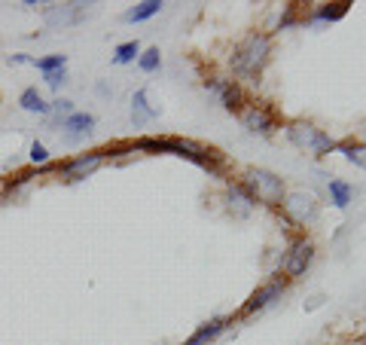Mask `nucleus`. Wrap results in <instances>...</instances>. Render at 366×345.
Masks as SVG:
<instances>
[{
    "instance_id": "1",
    "label": "nucleus",
    "mask_w": 366,
    "mask_h": 345,
    "mask_svg": "<svg viewBox=\"0 0 366 345\" xmlns=\"http://www.w3.org/2000/svg\"><path fill=\"white\" fill-rule=\"evenodd\" d=\"M129 150L135 153H171V156H180V159H189L195 162L199 168L223 178V153L211 150V147H202V144H193V140H183V138H140L135 144H129Z\"/></svg>"
},
{
    "instance_id": "2",
    "label": "nucleus",
    "mask_w": 366,
    "mask_h": 345,
    "mask_svg": "<svg viewBox=\"0 0 366 345\" xmlns=\"http://www.w3.org/2000/svg\"><path fill=\"white\" fill-rule=\"evenodd\" d=\"M272 55V37L269 34H259V31H250L248 37L241 40L235 49H232V59L229 65L235 74H244V76H257L259 70L266 67Z\"/></svg>"
},
{
    "instance_id": "3",
    "label": "nucleus",
    "mask_w": 366,
    "mask_h": 345,
    "mask_svg": "<svg viewBox=\"0 0 366 345\" xmlns=\"http://www.w3.org/2000/svg\"><path fill=\"white\" fill-rule=\"evenodd\" d=\"M244 189H248V196L253 202H263V205H284V180L278 178L274 171H266V168H250L248 174H244Z\"/></svg>"
},
{
    "instance_id": "4",
    "label": "nucleus",
    "mask_w": 366,
    "mask_h": 345,
    "mask_svg": "<svg viewBox=\"0 0 366 345\" xmlns=\"http://www.w3.org/2000/svg\"><path fill=\"white\" fill-rule=\"evenodd\" d=\"M287 138H290L293 147H299V150L305 153H314V156H330V153L336 150V140L327 135V132L314 129V125L308 123H293L290 129H287Z\"/></svg>"
},
{
    "instance_id": "5",
    "label": "nucleus",
    "mask_w": 366,
    "mask_h": 345,
    "mask_svg": "<svg viewBox=\"0 0 366 345\" xmlns=\"http://www.w3.org/2000/svg\"><path fill=\"white\" fill-rule=\"evenodd\" d=\"M284 214L290 217L297 227H312L321 214V205H318V199H314V193L293 189V193L284 196Z\"/></svg>"
},
{
    "instance_id": "6",
    "label": "nucleus",
    "mask_w": 366,
    "mask_h": 345,
    "mask_svg": "<svg viewBox=\"0 0 366 345\" xmlns=\"http://www.w3.org/2000/svg\"><path fill=\"white\" fill-rule=\"evenodd\" d=\"M312 260H314V244L308 242V238H297V242L290 244V251H287V257H284V272L290 278L305 275V269L312 266Z\"/></svg>"
},
{
    "instance_id": "7",
    "label": "nucleus",
    "mask_w": 366,
    "mask_h": 345,
    "mask_svg": "<svg viewBox=\"0 0 366 345\" xmlns=\"http://www.w3.org/2000/svg\"><path fill=\"white\" fill-rule=\"evenodd\" d=\"M86 16V3H49L43 10V19L49 28H67L83 22Z\"/></svg>"
},
{
    "instance_id": "8",
    "label": "nucleus",
    "mask_w": 366,
    "mask_h": 345,
    "mask_svg": "<svg viewBox=\"0 0 366 345\" xmlns=\"http://www.w3.org/2000/svg\"><path fill=\"white\" fill-rule=\"evenodd\" d=\"M107 159V153L98 150V153H86V156H76V159H67L58 165V174H65L67 180H86L92 171H95L101 162Z\"/></svg>"
},
{
    "instance_id": "9",
    "label": "nucleus",
    "mask_w": 366,
    "mask_h": 345,
    "mask_svg": "<svg viewBox=\"0 0 366 345\" xmlns=\"http://www.w3.org/2000/svg\"><path fill=\"white\" fill-rule=\"evenodd\" d=\"M92 125H95V116L92 114H80V110H74L70 116L61 119V129L67 132V144H80L83 138L92 135Z\"/></svg>"
},
{
    "instance_id": "10",
    "label": "nucleus",
    "mask_w": 366,
    "mask_h": 345,
    "mask_svg": "<svg viewBox=\"0 0 366 345\" xmlns=\"http://www.w3.org/2000/svg\"><path fill=\"white\" fill-rule=\"evenodd\" d=\"M208 86H214L220 92V101L226 110H232V114H241L244 110V92L235 80H211Z\"/></svg>"
},
{
    "instance_id": "11",
    "label": "nucleus",
    "mask_w": 366,
    "mask_h": 345,
    "mask_svg": "<svg viewBox=\"0 0 366 345\" xmlns=\"http://www.w3.org/2000/svg\"><path fill=\"white\" fill-rule=\"evenodd\" d=\"M241 123L244 129L250 132H259V135H269V132L274 129V116L269 107H263V104H253V107L241 110Z\"/></svg>"
},
{
    "instance_id": "12",
    "label": "nucleus",
    "mask_w": 366,
    "mask_h": 345,
    "mask_svg": "<svg viewBox=\"0 0 366 345\" xmlns=\"http://www.w3.org/2000/svg\"><path fill=\"white\" fill-rule=\"evenodd\" d=\"M284 284H287L284 278H274V281H269L266 287H259V291L253 293L248 302H244L241 312H244V315H253V312H259V309H266L274 297H281V293H284Z\"/></svg>"
},
{
    "instance_id": "13",
    "label": "nucleus",
    "mask_w": 366,
    "mask_h": 345,
    "mask_svg": "<svg viewBox=\"0 0 366 345\" xmlns=\"http://www.w3.org/2000/svg\"><path fill=\"white\" fill-rule=\"evenodd\" d=\"M156 116H159V110L150 104V98H147V89H138V92L131 95V123H135V129H144V125H150Z\"/></svg>"
},
{
    "instance_id": "14",
    "label": "nucleus",
    "mask_w": 366,
    "mask_h": 345,
    "mask_svg": "<svg viewBox=\"0 0 366 345\" xmlns=\"http://www.w3.org/2000/svg\"><path fill=\"white\" fill-rule=\"evenodd\" d=\"M223 327H226V321H223V318H217V321H211V324H202V327L195 330V333L189 336L183 345H208V342H214L217 336L223 333Z\"/></svg>"
},
{
    "instance_id": "15",
    "label": "nucleus",
    "mask_w": 366,
    "mask_h": 345,
    "mask_svg": "<svg viewBox=\"0 0 366 345\" xmlns=\"http://www.w3.org/2000/svg\"><path fill=\"white\" fill-rule=\"evenodd\" d=\"M159 10H162V0H144V3L131 6V10L125 12L122 19H125L129 25H135V22H147V19H153Z\"/></svg>"
},
{
    "instance_id": "16",
    "label": "nucleus",
    "mask_w": 366,
    "mask_h": 345,
    "mask_svg": "<svg viewBox=\"0 0 366 345\" xmlns=\"http://www.w3.org/2000/svg\"><path fill=\"white\" fill-rule=\"evenodd\" d=\"M19 104H22V110H28V114H40V116H46L49 114V104L43 101V95L37 92V89H25L22 98H19Z\"/></svg>"
},
{
    "instance_id": "17",
    "label": "nucleus",
    "mask_w": 366,
    "mask_h": 345,
    "mask_svg": "<svg viewBox=\"0 0 366 345\" xmlns=\"http://www.w3.org/2000/svg\"><path fill=\"white\" fill-rule=\"evenodd\" d=\"M351 196H354V189L345 184V180H330V202H333L336 208H348Z\"/></svg>"
},
{
    "instance_id": "18",
    "label": "nucleus",
    "mask_w": 366,
    "mask_h": 345,
    "mask_svg": "<svg viewBox=\"0 0 366 345\" xmlns=\"http://www.w3.org/2000/svg\"><path fill=\"white\" fill-rule=\"evenodd\" d=\"M138 65H140V70H147V74H153V70H159V67H162V52H159V46L144 49V52L138 55Z\"/></svg>"
},
{
    "instance_id": "19",
    "label": "nucleus",
    "mask_w": 366,
    "mask_h": 345,
    "mask_svg": "<svg viewBox=\"0 0 366 345\" xmlns=\"http://www.w3.org/2000/svg\"><path fill=\"white\" fill-rule=\"evenodd\" d=\"M140 55V43L138 40H129V43H119L116 52H114V61L116 65H129V61H135Z\"/></svg>"
},
{
    "instance_id": "20",
    "label": "nucleus",
    "mask_w": 366,
    "mask_h": 345,
    "mask_svg": "<svg viewBox=\"0 0 366 345\" xmlns=\"http://www.w3.org/2000/svg\"><path fill=\"white\" fill-rule=\"evenodd\" d=\"M348 6L351 3H323L321 10H318V19H323V22H339V19L348 16Z\"/></svg>"
},
{
    "instance_id": "21",
    "label": "nucleus",
    "mask_w": 366,
    "mask_h": 345,
    "mask_svg": "<svg viewBox=\"0 0 366 345\" xmlns=\"http://www.w3.org/2000/svg\"><path fill=\"white\" fill-rule=\"evenodd\" d=\"M31 65L37 70H43V74H52V70H65L67 67V55H46V59H34Z\"/></svg>"
},
{
    "instance_id": "22",
    "label": "nucleus",
    "mask_w": 366,
    "mask_h": 345,
    "mask_svg": "<svg viewBox=\"0 0 366 345\" xmlns=\"http://www.w3.org/2000/svg\"><path fill=\"white\" fill-rule=\"evenodd\" d=\"M49 114H55V116H70L74 114V101H67V98H55L52 104H49Z\"/></svg>"
},
{
    "instance_id": "23",
    "label": "nucleus",
    "mask_w": 366,
    "mask_h": 345,
    "mask_svg": "<svg viewBox=\"0 0 366 345\" xmlns=\"http://www.w3.org/2000/svg\"><path fill=\"white\" fill-rule=\"evenodd\" d=\"M28 156H31V162H37V165H46L49 162V150L43 144H40V140H34L31 144V153H28Z\"/></svg>"
},
{
    "instance_id": "24",
    "label": "nucleus",
    "mask_w": 366,
    "mask_h": 345,
    "mask_svg": "<svg viewBox=\"0 0 366 345\" xmlns=\"http://www.w3.org/2000/svg\"><path fill=\"white\" fill-rule=\"evenodd\" d=\"M43 80H46L49 89H58L61 83H67V67L65 70H52V74H43Z\"/></svg>"
},
{
    "instance_id": "25",
    "label": "nucleus",
    "mask_w": 366,
    "mask_h": 345,
    "mask_svg": "<svg viewBox=\"0 0 366 345\" xmlns=\"http://www.w3.org/2000/svg\"><path fill=\"white\" fill-rule=\"evenodd\" d=\"M342 150H345V156H348V162H354V165H366L363 162V147H354V144H342Z\"/></svg>"
},
{
    "instance_id": "26",
    "label": "nucleus",
    "mask_w": 366,
    "mask_h": 345,
    "mask_svg": "<svg viewBox=\"0 0 366 345\" xmlns=\"http://www.w3.org/2000/svg\"><path fill=\"white\" fill-rule=\"evenodd\" d=\"M293 16H297V3L287 6V16L281 19V28H290V25H293Z\"/></svg>"
},
{
    "instance_id": "27",
    "label": "nucleus",
    "mask_w": 366,
    "mask_h": 345,
    "mask_svg": "<svg viewBox=\"0 0 366 345\" xmlns=\"http://www.w3.org/2000/svg\"><path fill=\"white\" fill-rule=\"evenodd\" d=\"M6 61H10V65H28V61H31V59L19 52V55H10V59H6Z\"/></svg>"
},
{
    "instance_id": "28",
    "label": "nucleus",
    "mask_w": 366,
    "mask_h": 345,
    "mask_svg": "<svg viewBox=\"0 0 366 345\" xmlns=\"http://www.w3.org/2000/svg\"><path fill=\"white\" fill-rule=\"evenodd\" d=\"M363 345H366V339H363Z\"/></svg>"
}]
</instances>
